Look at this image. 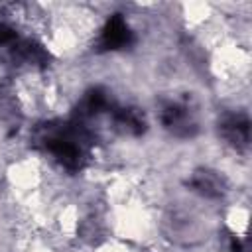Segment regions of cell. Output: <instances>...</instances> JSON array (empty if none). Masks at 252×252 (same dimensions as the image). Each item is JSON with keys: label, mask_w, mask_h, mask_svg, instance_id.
Here are the masks:
<instances>
[{"label": "cell", "mask_w": 252, "mask_h": 252, "mask_svg": "<svg viewBox=\"0 0 252 252\" xmlns=\"http://www.w3.org/2000/svg\"><path fill=\"white\" fill-rule=\"evenodd\" d=\"M161 124L177 138H191L197 134V120L185 102L169 100L161 108Z\"/></svg>", "instance_id": "2"}, {"label": "cell", "mask_w": 252, "mask_h": 252, "mask_svg": "<svg viewBox=\"0 0 252 252\" xmlns=\"http://www.w3.org/2000/svg\"><path fill=\"white\" fill-rule=\"evenodd\" d=\"M130 43H132V32L128 24L120 14H114L106 22L100 33V41H98L100 49H122V47H128Z\"/></svg>", "instance_id": "4"}, {"label": "cell", "mask_w": 252, "mask_h": 252, "mask_svg": "<svg viewBox=\"0 0 252 252\" xmlns=\"http://www.w3.org/2000/svg\"><path fill=\"white\" fill-rule=\"evenodd\" d=\"M189 185L193 187V191L201 193L203 197H220L222 195V181L220 177L215 173V171H209V169H201V171H195Z\"/></svg>", "instance_id": "5"}, {"label": "cell", "mask_w": 252, "mask_h": 252, "mask_svg": "<svg viewBox=\"0 0 252 252\" xmlns=\"http://www.w3.org/2000/svg\"><path fill=\"white\" fill-rule=\"evenodd\" d=\"M37 140L65 169L75 171L83 165L89 134L81 122L47 124L39 130Z\"/></svg>", "instance_id": "1"}, {"label": "cell", "mask_w": 252, "mask_h": 252, "mask_svg": "<svg viewBox=\"0 0 252 252\" xmlns=\"http://www.w3.org/2000/svg\"><path fill=\"white\" fill-rule=\"evenodd\" d=\"M220 134L236 150H246L248 142H250V120H248V116L242 114V112L226 114L220 120Z\"/></svg>", "instance_id": "3"}]
</instances>
